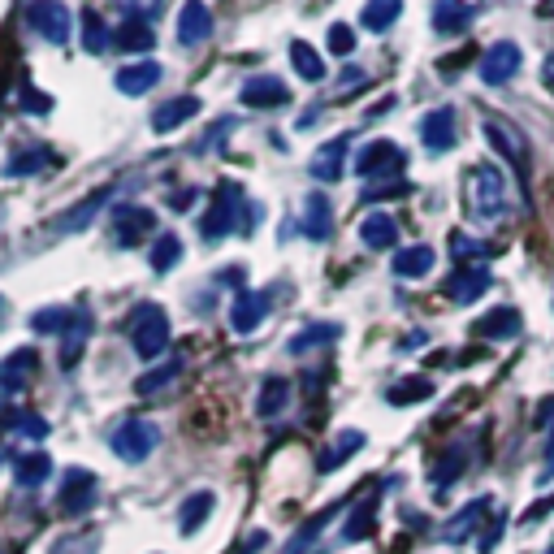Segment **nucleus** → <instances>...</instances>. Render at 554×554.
Wrapping results in <instances>:
<instances>
[{"label": "nucleus", "instance_id": "56", "mask_svg": "<svg viewBox=\"0 0 554 554\" xmlns=\"http://www.w3.org/2000/svg\"><path fill=\"white\" fill-rule=\"evenodd\" d=\"M191 200H195V191H178V204L174 208H191Z\"/></svg>", "mask_w": 554, "mask_h": 554}, {"label": "nucleus", "instance_id": "2", "mask_svg": "<svg viewBox=\"0 0 554 554\" xmlns=\"http://www.w3.org/2000/svg\"><path fill=\"white\" fill-rule=\"evenodd\" d=\"M247 200H243V187L239 182H221L217 195H213V204H208V217L200 221V234H204V243H221L226 234L234 230H252V213H243Z\"/></svg>", "mask_w": 554, "mask_h": 554}, {"label": "nucleus", "instance_id": "28", "mask_svg": "<svg viewBox=\"0 0 554 554\" xmlns=\"http://www.w3.org/2000/svg\"><path fill=\"white\" fill-rule=\"evenodd\" d=\"M433 247H399V252H394V277H407V282H412V277H425V273H433Z\"/></svg>", "mask_w": 554, "mask_h": 554}, {"label": "nucleus", "instance_id": "50", "mask_svg": "<svg viewBox=\"0 0 554 554\" xmlns=\"http://www.w3.org/2000/svg\"><path fill=\"white\" fill-rule=\"evenodd\" d=\"M533 425L537 429H554V399H542V403H537V412H533Z\"/></svg>", "mask_w": 554, "mask_h": 554}, {"label": "nucleus", "instance_id": "54", "mask_svg": "<svg viewBox=\"0 0 554 554\" xmlns=\"http://www.w3.org/2000/svg\"><path fill=\"white\" fill-rule=\"evenodd\" d=\"M425 347V334H407V342H403V351H420Z\"/></svg>", "mask_w": 554, "mask_h": 554}, {"label": "nucleus", "instance_id": "43", "mask_svg": "<svg viewBox=\"0 0 554 554\" xmlns=\"http://www.w3.org/2000/svg\"><path fill=\"white\" fill-rule=\"evenodd\" d=\"M178 373H182V360H169V364H161V368H152L148 377H139V386H135V390H139V394H156V390H165Z\"/></svg>", "mask_w": 554, "mask_h": 554}, {"label": "nucleus", "instance_id": "53", "mask_svg": "<svg viewBox=\"0 0 554 554\" xmlns=\"http://www.w3.org/2000/svg\"><path fill=\"white\" fill-rule=\"evenodd\" d=\"M554 477V438H550V446H546V464H542V477H537V485H546Z\"/></svg>", "mask_w": 554, "mask_h": 554}, {"label": "nucleus", "instance_id": "41", "mask_svg": "<svg viewBox=\"0 0 554 554\" xmlns=\"http://www.w3.org/2000/svg\"><path fill=\"white\" fill-rule=\"evenodd\" d=\"M70 316H74V308H44V312H35L26 325H31V334H39V338H44V334H65Z\"/></svg>", "mask_w": 554, "mask_h": 554}, {"label": "nucleus", "instance_id": "42", "mask_svg": "<svg viewBox=\"0 0 554 554\" xmlns=\"http://www.w3.org/2000/svg\"><path fill=\"white\" fill-rule=\"evenodd\" d=\"M44 165H52V152L48 148H31V152H18L13 161L5 165L9 178H26V174H39Z\"/></svg>", "mask_w": 554, "mask_h": 554}, {"label": "nucleus", "instance_id": "55", "mask_svg": "<svg viewBox=\"0 0 554 554\" xmlns=\"http://www.w3.org/2000/svg\"><path fill=\"white\" fill-rule=\"evenodd\" d=\"M542 78H546V87L554 91V52H550V57H546V70H542Z\"/></svg>", "mask_w": 554, "mask_h": 554}, {"label": "nucleus", "instance_id": "16", "mask_svg": "<svg viewBox=\"0 0 554 554\" xmlns=\"http://www.w3.org/2000/svg\"><path fill=\"white\" fill-rule=\"evenodd\" d=\"M208 35H213V13H208L204 0H187L178 13V44L195 48V44H204Z\"/></svg>", "mask_w": 554, "mask_h": 554}, {"label": "nucleus", "instance_id": "21", "mask_svg": "<svg viewBox=\"0 0 554 554\" xmlns=\"http://www.w3.org/2000/svg\"><path fill=\"white\" fill-rule=\"evenodd\" d=\"M360 239H364L368 252H390V247L399 243V221L390 213H368L360 221Z\"/></svg>", "mask_w": 554, "mask_h": 554}, {"label": "nucleus", "instance_id": "18", "mask_svg": "<svg viewBox=\"0 0 554 554\" xmlns=\"http://www.w3.org/2000/svg\"><path fill=\"white\" fill-rule=\"evenodd\" d=\"M347 148H351V135H338V139H329L325 148H316L312 152V178L338 182L342 169H347Z\"/></svg>", "mask_w": 554, "mask_h": 554}, {"label": "nucleus", "instance_id": "38", "mask_svg": "<svg viewBox=\"0 0 554 554\" xmlns=\"http://www.w3.org/2000/svg\"><path fill=\"white\" fill-rule=\"evenodd\" d=\"M399 13H403V0H368L360 22H364V31H390L399 22Z\"/></svg>", "mask_w": 554, "mask_h": 554}, {"label": "nucleus", "instance_id": "9", "mask_svg": "<svg viewBox=\"0 0 554 554\" xmlns=\"http://www.w3.org/2000/svg\"><path fill=\"white\" fill-rule=\"evenodd\" d=\"M156 230V213L152 208H139V204H117L113 208V239L122 247H139L143 234Z\"/></svg>", "mask_w": 554, "mask_h": 554}, {"label": "nucleus", "instance_id": "14", "mask_svg": "<svg viewBox=\"0 0 554 554\" xmlns=\"http://www.w3.org/2000/svg\"><path fill=\"white\" fill-rule=\"evenodd\" d=\"M91 329H96V316H91L87 308H74L70 325H65V334H61V368H74L78 360H83Z\"/></svg>", "mask_w": 554, "mask_h": 554}, {"label": "nucleus", "instance_id": "35", "mask_svg": "<svg viewBox=\"0 0 554 554\" xmlns=\"http://www.w3.org/2000/svg\"><path fill=\"white\" fill-rule=\"evenodd\" d=\"M78 26H83V48L91 52V57H100L104 48H113V35H109V26H104V18L96 9L78 13Z\"/></svg>", "mask_w": 554, "mask_h": 554}, {"label": "nucleus", "instance_id": "25", "mask_svg": "<svg viewBox=\"0 0 554 554\" xmlns=\"http://www.w3.org/2000/svg\"><path fill=\"white\" fill-rule=\"evenodd\" d=\"M490 507H494L490 498H472V503H468L464 511H459V516H455L451 524H446V529H442V537H446V542H468V537L485 524V511H490Z\"/></svg>", "mask_w": 554, "mask_h": 554}, {"label": "nucleus", "instance_id": "47", "mask_svg": "<svg viewBox=\"0 0 554 554\" xmlns=\"http://www.w3.org/2000/svg\"><path fill=\"white\" fill-rule=\"evenodd\" d=\"M52 109V100L44 96V91H35V87H22V113H39L44 117Z\"/></svg>", "mask_w": 554, "mask_h": 554}, {"label": "nucleus", "instance_id": "59", "mask_svg": "<svg viewBox=\"0 0 554 554\" xmlns=\"http://www.w3.org/2000/svg\"><path fill=\"white\" fill-rule=\"evenodd\" d=\"M550 554H554V546H550Z\"/></svg>", "mask_w": 554, "mask_h": 554}, {"label": "nucleus", "instance_id": "49", "mask_svg": "<svg viewBox=\"0 0 554 554\" xmlns=\"http://www.w3.org/2000/svg\"><path fill=\"white\" fill-rule=\"evenodd\" d=\"M403 191H407V182H386V187H368V191H364V204L386 200V195H403Z\"/></svg>", "mask_w": 554, "mask_h": 554}, {"label": "nucleus", "instance_id": "3", "mask_svg": "<svg viewBox=\"0 0 554 554\" xmlns=\"http://www.w3.org/2000/svg\"><path fill=\"white\" fill-rule=\"evenodd\" d=\"M481 130H485V139H490V148L516 169L520 187H529V139H524V130L503 122V117H485Z\"/></svg>", "mask_w": 554, "mask_h": 554}, {"label": "nucleus", "instance_id": "37", "mask_svg": "<svg viewBox=\"0 0 554 554\" xmlns=\"http://www.w3.org/2000/svg\"><path fill=\"white\" fill-rule=\"evenodd\" d=\"M152 44H156V35H152V26L148 22H122V31L113 35V48H122V52H152Z\"/></svg>", "mask_w": 554, "mask_h": 554}, {"label": "nucleus", "instance_id": "27", "mask_svg": "<svg viewBox=\"0 0 554 554\" xmlns=\"http://www.w3.org/2000/svg\"><path fill=\"white\" fill-rule=\"evenodd\" d=\"M520 325H524L520 308H494L490 316H481V321L472 325V334L477 338H516Z\"/></svg>", "mask_w": 554, "mask_h": 554}, {"label": "nucleus", "instance_id": "10", "mask_svg": "<svg viewBox=\"0 0 554 554\" xmlns=\"http://www.w3.org/2000/svg\"><path fill=\"white\" fill-rule=\"evenodd\" d=\"M420 143L433 152V156H442V152H451L459 135H455V109L451 104H442V109H433L420 117Z\"/></svg>", "mask_w": 554, "mask_h": 554}, {"label": "nucleus", "instance_id": "45", "mask_svg": "<svg viewBox=\"0 0 554 554\" xmlns=\"http://www.w3.org/2000/svg\"><path fill=\"white\" fill-rule=\"evenodd\" d=\"M329 52H334V57H351V52H355V31L347 22L329 26Z\"/></svg>", "mask_w": 554, "mask_h": 554}, {"label": "nucleus", "instance_id": "17", "mask_svg": "<svg viewBox=\"0 0 554 554\" xmlns=\"http://www.w3.org/2000/svg\"><path fill=\"white\" fill-rule=\"evenodd\" d=\"M265 316H269V295H260V290H239L234 295V308H230L234 334H252Z\"/></svg>", "mask_w": 554, "mask_h": 554}, {"label": "nucleus", "instance_id": "11", "mask_svg": "<svg viewBox=\"0 0 554 554\" xmlns=\"http://www.w3.org/2000/svg\"><path fill=\"white\" fill-rule=\"evenodd\" d=\"M39 373V351L35 347H18L13 355L0 360V394H22L31 386V377Z\"/></svg>", "mask_w": 554, "mask_h": 554}, {"label": "nucleus", "instance_id": "23", "mask_svg": "<svg viewBox=\"0 0 554 554\" xmlns=\"http://www.w3.org/2000/svg\"><path fill=\"white\" fill-rule=\"evenodd\" d=\"M195 113H200V96H178L152 113V130L156 135H169V130H178L182 122H191Z\"/></svg>", "mask_w": 554, "mask_h": 554}, {"label": "nucleus", "instance_id": "57", "mask_svg": "<svg viewBox=\"0 0 554 554\" xmlns=\"http://www.w3.org/2000/svg\"><path fill=\"white\" fill-rule=\"evenodd\" d=\"M542 13H554V0H542Z\"/></svg>", "mask_w": 554, "mask_h": 554}, {"label": "nucleus", "instance_id": "8", "mask_svg": "<svg viewBox=\"0 0 554 554\" xmlns=\"http://www.w3.org/2000/svg\"><path fill=\"white\" fill-rule=\"evenodd\" d=\"M407 165V156L399 143L390 139H373L368 148H360V156H355V174L360 178H394L399 182V169Z\"/></svg>", "mask_w": 554, "mask_h": 554}, {"label": "nucleus", "instance_id": "24", "mask_svg": "<svg viewBox=\"0 0 554 554\" xmlns=\"http://www.w3.org/2000/svg\"><path fill=\"white\" fill-rule=\"evenodd\" d=\"M48 472H52L48 451H26V455L13 459V481H18L22 490H39V485L48 481Z\"/></svg>", "mask_w": 554, "mask_h": 554}, {"label": "nucleus", "instance_id": "4", "mask_svg": "<svg viewBox=\"0 0 554 554\" xmlns=\"http://www.w3.org/2000/svg\"><path fill=\"white\" fill-rule=\"evenodd\" d=\"M169 342V316L161 303H143L130 321V347H135L139 360H156Z\"/></svg>", "mask_w": 554, "mask_h": 554}, {"label": "nucleus", "instance_id": "7", "mask_svg": "<svg viewBox=\"0 0 554 554\" xmlns=\"http://www.w3.org/2000/svg\"><path fill=\"white\" fill-rule=\"evenodd\" d=\"M520 44H511V39H498V44H490L481 52V61H477V74H481V83L485 87H507L511 78L520 74Z\"/></svg>", "mask_w": 554, "mask_h": 554}, {"label": "nucleus", "instance_id": "36", "mask_svg": "<svg viewBox=\"0 0 554 554\" xmlns=\"http://www.w3.org/2000/svg\"><path fill=\"white\" fill-rule=\"evenodd\" d=\"M420 399H433V381L429 377H403L386 390V403L390 407H407V403H420Z\"/></svg>", "mask_w": 554, "mask_h": 554}, {"label": "nucleus", "instance_id": "51", "mask_svg": "<svg viewBox=\"0 0 554 554\" xmlns=\"http://www.w3.org/2000/svg\"><path fill=\"white\" fill-rule=\"evenodd\" d=\"M546 511H554V494H550V498H542V503H533V507L520 516V524H533V520H542Z\"/></svg>", "mask_w": 554, "mask_h": 554}, {"label": "nucleus", "instance_id": "22", "mask_svg": "<svg viewBox=\"0 0 554 554\" xmlns=\"http://www.w3.org/2000/svg\"><path fill=\"white\" fill-rule=\"evenodd\" d=\"M303 234H308L312 243H325L329 234H334V208H329V200L325 195H308L303 200Z\"/></svg>", "mask_w": 554, "mask_h": 554}, {"label": "nucleus", "instance_id": "13", "mask_svg": "<svg viewBox=\"0 0 554 554\" xmlns=\"http://www.w3.org/2000/svg\"><path fill=\"white\" fill-rule=\"evenodd\" d=\"M239 100L247 104V109H282V104H290V87L273 74H256V78L243 83Z\"/></svg>", "mask_w": 554, "mask_h": 554}, {"label": "nucleus", "instance_id": "32", "mask_svg": "<svg viewBox=\"0 0 554 554\" xmlns=\"http://www.w3.org/2000/svg\"><path fill=\"white\" fill-rule=\"evenodd\" d=\"M208 516H213V494L200 490V494H191L187 503L178 507V529L191 537V533H200V529H204V520H208Z\"/></svg>", "mask_w": 554, "mask_h": 554}, {"label": "nucleus", "instance_id": "6", "mask_svg": "<svg viewBox=\"0 0 554 554\" xmlns=\"http://www.w3.org/2000/svg\"><path fill=\"white\" fill-rule=\"evenodd\" d=\"M22 18L39 39H48V44H70V35H74L70 5H61V0H31V5L22 9Z\"/></svg>", "mask_w": 554, "mask_h": 554}, {"label": "nucleus", "instance_id": "1", "mask_svg": "<svg viewBox=\"0 0 554 554\" xmlns=\"http://www.w3.org/2000/svg\"><path fill=\"white\" fill-rule=\"evenodd\" d=\"M468 213L477 221H507L511 217V187H507V174L490 161L472 165L468 169Z\"/></svg>", "mask_w": 554, "mask_h": 554}, {"label": "nucleus", "instance_id": "34", "mask_svg": "<svg viewBox=\"0 0 554 554\" xmlns=\"http://www.w3.org/2000/svg\"><path fill=\"white\" fill-rule=\"evenodd\" d=\"M286 403H290V381L286 377H269L265 386H260V399H256V412L273 420V416H282L286 412Z\"/></svg>", "mask_w": 554, "mask_h": 554}, {"label": "nucleus", "instance_id": "29", "mask_svg": "<svg viewBox=\"0 0 554 554\" xmlns=\"http://www.w3.org/2000/svg\"><path fill=\"white\" fill-rule=\"evenodd\" d=\"M100 204H109V191H91L87 200L74 208V213H65V217H57V221H52V230H57V234H74V230H87V221L100 213Z\"/></svg>", "mask_w": 554, "mask_h": 554}, {"label": "nucleus", "instance_id": "58", "mask_svg": "<svg viewBox=\"0 0 554 554\" xmlns=\"http://www.w3.org/2000/svg\"><path fill=\"white\" fill-rule=\"evenodd\" d=\"M0 325H5V295H0Z\"/></svg>", "mask_w": 554, "mask_h": 554}, {"label": "nucleus", "instance_id": "44", "mask_svg": "<svg viewBox=\"0 0 554 554\" xmlns=\"http://www.w3.org/2000/svg\"><path fill=\"white\" fill-rule=\"evenodd\" d=\"M9 429H13V433H22V438H31V442L48 438V420H44V416H35V412H13V416H9Z\"/></svg>", "mask_w": 554, "mask_h": 554}, {"label": "nucleus", "instance_id": "40", "mask_svg": "<svg viewBox=\"0 0 554 554\" xmlns=\"http://www.w3.org/2000/svg\"><path fill=\"white\" fill-rule=\"evenodd\" d=\"M148 260H152V269L156 273H169L182 260V239L178 234H161V239L152 243V252H148Z\"/></svg>", "mask_w": 554, "mask_h": 554}, {"label": "nucleus", "instance_id": "46", "mask_svg": "<svg viewBox=\"0 0 554 554\" xmlns=\"http://www.w3.org/2000/svg\"><path fill=\"white\" fill-rule=\"evenodd\" d=\"M451 252H455V260H485V256H490V247L468 239V234H451Z\"/></svg>", "mask_w": 554, "mask_h": 554}, {"label": "nucleus", "instance_id": "31", "mask_svg": "<svg viewBox=\"0 0 554 554\" xmlns=\"http://www.w3.org/2000/svg\"><path fill=\"white\" fill-rule=\"evenodd\" d=\"M373 529H377V490L351 511L347 529H342V542H364V537H373Z\"/></svg>", "mask_w": 554, "mask_h": 554}, {"label": "nucleus", "instance_id": "30", "mask_svg": "<svg viewBox=\"0 0 554 554\" xmlns=\"http://www.w3.org/2000/svg\"><path fill=\"white\" fill-rule=\"evenodd\" d=\"M464 464H468V446H464V442L446 446V455H442L438 464H433V472H429L433 490H446V485H455V477L464 472Z\"/></svg>", "mask_w": 554, "mask_h": 554}, {"label": "nucleus", "instance_id": "20", "mask_svg": "<svg viewBox=\"0 0 554 554\" xmlns=\"http://www.w3.org/2000/svg\"><path fill=\"white\" fill-rule=\"evenodd\" d=\"M433 31L438 35H464L472 26V5L468 0H433Z\"/></svg>", "mask_w": 554, "mask_h": 554}, {"label": "nucleus", "instance_id": "26", "mask_svg": "<svg viewBox=\"0 0 554 554\" xmlns=\"http://www.w3.org/2000/svg\"><path fill=\"white\" fill-rule=\"evenodd\" d=\"M360 446H364V433H360V429H342L338 438L329 442L321 455H316V468H321V472H334V468L347 464V459L360 451Z\"/></svg>", "mask_w": 554, "mask_h": 554}, {"label": "nucleus", "instance_id": "33", "mask_svg": "<svg viewBox=\"0 0 554 554\" xmlns=\"http://www.w3.org/2000/svg\"><path fill=\"white\" fill-rule=\"evenodd\" d=\"M290 65H295V74L303 78V83H321V78H325L321 52H316L312 44H303V39H295V44H290Z\"/></svg>", "mask_w": 554, "mask_h": 554}, {"label": "nucleus", "instance_id": "19", "mask_svg": "<svg viewBox=\"0 0 554 554\" xmlns=\"http://www.w3.org/2000/svg\"><path fill=\"white\" fill-rule=\"evenodd\" d=\"M156 83H161V61H152V57L117 70V91H122V96H143V91H152Z\"/></svg>", "mask_w": 554, "mask_h": 554}, {"label": "nucleus", "instance_id": "12", "mask_svg": "<svg viewBox=\"0 0 554 554\" xmlns=\"http://www.w3.org/2000/svg\"><path fill=\"white\" fill-rule=\"evenodd\" d=\"M490 286H494V277H490V269H485V265H459L451 277H446V299L477 303Z\"/></svg>", "mask_w": 554, "mask_h": 554}, {"label": "nucleus", "instance_id": "5", "mask_svg": "<svg viewBox=\"0 0 554 554\" xmlns=\"http://www.w3.org/2000/svg\"><path fill=\"white\" fill-rule=\"evenodd\" d=\"M109 446H113V455L122 459V464H143L156 446H161V429L152 425V420H126V425H117L113 429V438H109Z\"/></svg>", "mask_w": 554, "mask_h": 554}, {"label": "nucleus", "instance_id": "39", "mask_svg": "<svg viewBox=\"0 0 554 554\" xmlns=\"http://www.w3.org/2000/svg\"><path fill=\"white\" fill-rule=\"evenodd\" d=\"M338 334H342V329H338V325H329V321L308 325V329H299V334L286 342V351H290V355H303V351H312V347H325V342H334Z\"/></svg>", "mask_w": 554, "mask_h": 554}, {"label": "nucleus", "instance_id": "52", "mask_svg": "<svg viewBox=\"0 0 554 554\" xmlns=\"http://www.w3.org/2000/svg\"><path fill=\"white\" fill-rule=\"evenodd\" d=\"M221 282H230V286H243V282H247V269H239V265L221 269Z\"/></svg>", "mask_w": 554, "mask_h": 554}, {"label": "nucleus", "instance_id": "48", "mask_svg": "<svg viewBox=\"0 0 554 554\" xmlns=\"http://www.w3.org/2000/svg\"><path fill=\"white\" fill-rule=\"evenodd\" d=\"M503 529H507V520H503V516H494V520H490V529L481 533V554H490V550L498 546V537H503Z\"/></svg>", "mask_w": 554, "mask_h": 554}, {"label": "nucleus", "instance_id": "15", "mask_svg": "<svg viewBox=\"0 0 554 554\" xmlns=\"http://www.w3.org/2000/svg\"><path fill=\"white\" fill-rule=\"evenodd\" d=\"M96 503V477L87 468H70L65 472V485H61V507L70 516H83V511Z\"/></svg>", "mask_w": 554, "mask_h": 554}]
</instances>
